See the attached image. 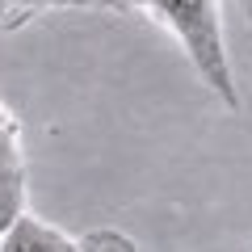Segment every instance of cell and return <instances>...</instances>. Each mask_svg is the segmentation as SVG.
Instances as JSON below:
<instances>
[{"mask_svg":"<svg viewBox=\"0 0 252 252\" xmlns=\"http://www.w3.org/2000/svg\"><path fill=\"white\" fill-rule=\"evenodd\" d=\"M240 9H244V17L252 21V0H240Z\"/></svg>","mask_w":252,"mask_h":252,"instance_id":"ba28073f","label":"cell"},{"mask_svg":"<svg viewBox=\"0 0 252 252\" xmlns=\"http://www.w3.org/2000/svg\"><path fill=\"white\" fill-rule=\"evenodd\" d=\"M26 198H30V172H26V164L0 168V235L26 215Z\"/></svg>","mask_w":252,"mask_h":252,"instance_id":"3957f363","label":"cell"},{"mask_svg":"<svg viewBox=\"0 0 252 252\" xmlns=\"http://www.w3.org/2000/svg\"><path fill=\"white\" fill-rule=\"evenodd\" d=\"M93 9H122V4H130V0H89Z\"/></svg>","mask_w":252,"mask_h":252,"instance_id":"52a82bcc","label":"cell"},{"mask_svg":"<svg viewBox=\"0 0 252 252\" xmlns=\"http://www.w3.org/2000/svg\"><path fill=\"white\" fill-rule=\"evenodd\" d=\"M76 252H139L135 240L118 227H97V231L76 235Z\"/></svg>","mask_w":252,"mask_h":252,"instance_id":"8992f818","label":"cell"},{"mask_svg":"<svg viewBox=\"0 0 252 252\" xmlns=\"http://www.w3.org/2000/svg\"><path fill=\"white\" fill-rule=\"evenodd\" d=\"M248 252H252V248H248Z\"/></svg>","mask_w":252,"mask_h":252,"instance_id":"9c48e42d","label":"cell"},{"mask_svg":"<svg viewBox=\"0 0 252 252\" xmlns=\"http://www.w3.org/2000/svg\"><path fill=\"white\" fill-rule=\"evenodd\" d=\"M0 252H76V235H67L63 227L38 219L34 210L17 219L9 231L0 235Z\"/></svg>","mask_w":252,"mask_h":252,"instance_id":"7a4b0ae2","label":"cell"},{"mask_svg":"<svg viewBox=\"0 0 252 252\" xmlns=\"http://www.w3.org/2000/svg\"><path fill=\"white\" fill-rule=\"evenodd\" d=\"M55 9H93V4L89 0H0V34L21 30V26H30L34 17L55 13Z\"/></svg>","mask_w":252,"mask_h":252,"instance_id":"277c9868","label":"cell"},{"mask_svg":"<svg viewBox=\"0 0 252 252\" xmlns=\"http://www.w3.org/2000/svg\"><path fill=\"white\" fill-rule=\"evenodd\" d=\"M143 17H152L160 30H168L189 55L198 80L219 97L223 109H240L231 55H227V30H223V0H130Z\"/></svg>","mask_w":252,"mask_h":252,"instance_id":"6da1fadb","label":"cell"},{"mask_svg":"<svg viewBox=\"0 0 252 252\" xmlns=\"http://www.w3.org/2000/svg\"><path fill=\"white\" fill-rule=\"evenodd\" d=\"M26 164V143H21V122L4 101H0V168Z\"/></svg>","mask_w":252,"mask_h":252,"instance_id":"5b68a950","label":"cell"}]
</instances>
